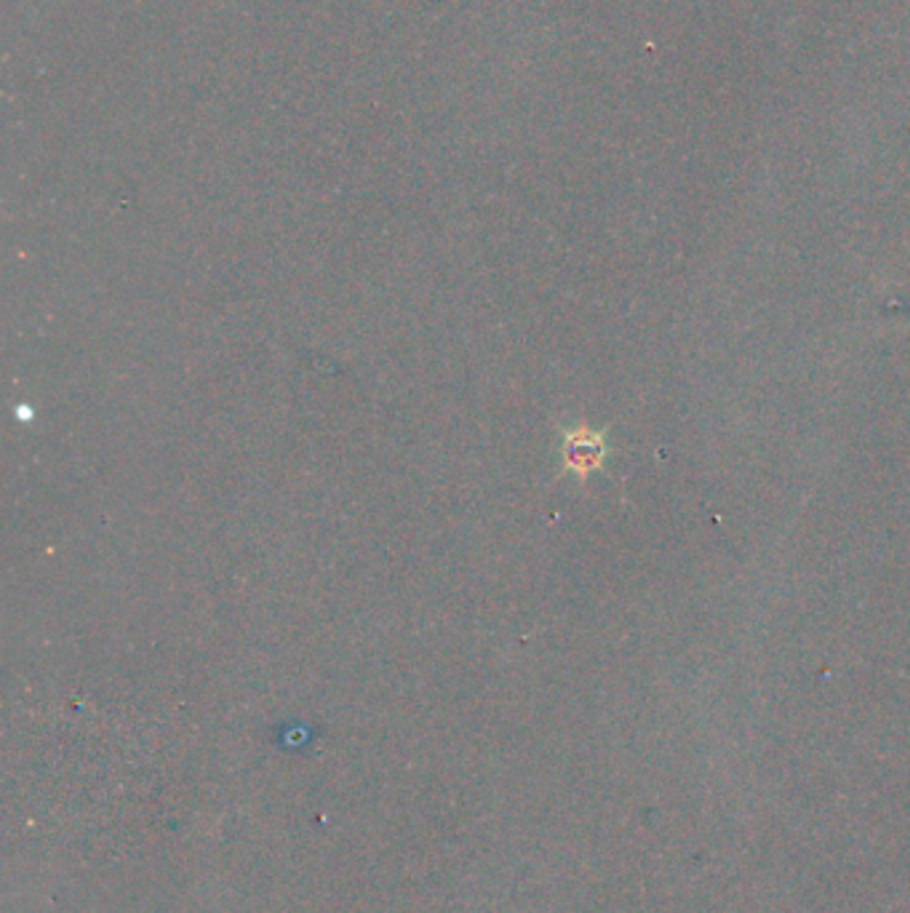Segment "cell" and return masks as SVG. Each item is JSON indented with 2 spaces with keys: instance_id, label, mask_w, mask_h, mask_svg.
<instances>
[{
  "instance_id": "1",
  "label": "cell",
  "mask_w": 910,
  "mask_h": 913,
  "mask_svg": "<svg viewBox=\"0 0 910 913\" xmlns=\"http://www.w3.org/2000/svg\"><path fill=\"white\" fill-rule=\"evenodd\" d=\"M603 460V438L590 430H574L569 433L563 441V462L569 471L587 473L593 467L601 465Z\"/></svg>"
}]
</instances>
